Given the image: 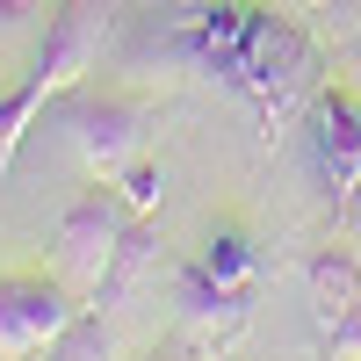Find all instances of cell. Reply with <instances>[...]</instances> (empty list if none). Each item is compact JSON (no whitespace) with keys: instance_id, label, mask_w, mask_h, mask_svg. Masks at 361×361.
<instances>
[{"instance_id":"cell-1","label":"cell","mask_w":361,"mask_h":361,"mask_svg":"<svg viewBox=\"0 0 361 361\" xmlns=\"http://www.w3.org/2000/svg\"><path fill=\"white\" fill-rule=\"evenodd\" d=\"M116 22H123V0H58V15L44 22V44H37V58H29V80L15 87V94H0V180H8L22 137L44 123V109L102 66Z\"/></svg>"},{"instance_id":"cell-2","label":"cell","mask_w":361,"mask_h":361,"mask_svg":"<svg viewBox=\"0 0 361 361\" xmlns=\"http://www.w3.org/2000/svg\"><path fill=\"white\" fill-rule=\"evenodd\" d=\"M325 51H318V37L296 15H282V8H253V29H246V109H260V137L267 145H282L289 130H304V116H311V102L325 94Z\"/></svg>"},{"instance_id":"cell-3","label":"cell","mask_w":361,"mask_h":361,"mask_svg":"<svg viewBox=\"0 0 361 361\" xmlns=\"http://www.w3.org/2000/svg\"><path fill=\"white\" fill-rule=\"evenodd\" d=\"M51 130H66L73 159L94 173V180H116V173L145 152L152 102H145V94H94V87H66V94L51 102Z\"/></svg>"},{"instance_id":"cell-4","label":"cell","mask_w":361,"mask_h":361,"mask_svg":"<svg viewBox=\"0 0 361 361\" xmlns=\"http://www.w3.org/2000/svg\"><path fill=\"white\" fill-rule=\"evenodd\" d=\"M137 224V209L116 195V180H94L66 217H58V253H51V275L80 289L87 304H94V289L109 282V267H116V246H123V231Z\"/></svg>"},{"instance_id":"cell-5","label":"cell","mask_w":361,"mask_h":361,"mask_svg":"<svg viewBox=\"0 0 361 361\" xmlns=\"http://www.w3.org/2000/svg\"><path fill=\"white\" fill-rule=\"evenodd\" d=\"M304 152H311V173L333 217H347L354 195H361V94L354 87H325L304 116Z\"/></svg>"},{"instance_id":"cell-6","label":"cell","mask_w":361,"mask_h":361,"mask_svg":"<svg viewBox=\"0 0 361 361\" xmlns=\"http://www.w3.org/2000/svg\"><path fill=\"white\" fill-rule=\"evenodd\" d=\"M80 311L87 296L58 275H0V361H37Z\"/></svg>"},{"instance_id":"cell-7","label":"cell","mask_w":361,"mask_h":361,"mask_svg":"<svg viewBox=\"0 0 361 361\" xmlns=\"http://www.w3.org/2000/svg\"><path fill=\"white\" fill-rule=\"evenodd\" d=\"M304 296H311L318 361H361V260L347 246H318L304 260Z\"/></svg>"},{"instance_id":"cell-8","label":"cell","mask_w":361,"mask_h":361,"mask_svg":"<svg viewBox=\"0 0 361 361\" xmlns=\"http://www.w3.org/2000/svg\"><path fill=\"white\" fill-rule=\"evenodd\" d=\"M246 325H253V289L209 282L195 260H180V275H173V333L180 340L195 354H209V361H224L246 340Z\"/></svg>"},{"instance_id":"cell-9","label":"cell","mask_w":361,"mask_h":361,"mask_svg":"<svg viewBox=\"0 0 361 361\" xmlns=\"http://www.w3.org/2000/svg\"><path fill=\"white\" fill-rule=\"evenodd\" d=\"M166 267V253H159V224L152 217H137L130 231H123V246H116V267H109V282L94 289V311H116L123 296H137L145 282H152Z\"/></svg>"},{"instance_id":"cell-10","label":"cell","mask_w":361,"mask_h":361,"mask_svg":"<svg viewBox=\"0 0 361 361\" xmlns=\"http://www.w3.org/2000/svg\"><path fill=\"white\" fill-rule=\"evenodd\" d=\"M188 260L202 267L209 282H231V289H253V275H260V253H253V238L238 231V224H209Z\"/></svg>"},{"instance_id":"cell-11","label":"cell","mask_w":361,"mask_h":361,"mask_svg":"<svg viewBox=\"0 0 361 361\" xmlns=\"http://www.w3.org/2000/svg\"><path fill=\"white\" fill-rule=\"evenodd\" d=\"M37 361H123V340H116V325L94 311V304H87L73 325H66V333H58Z\"/></svg>"},{"instance_id":"cell-12","label":"cell","mask_w":361,"mask_h":361,"mask_svg":"<svg viewBox=\"0 0 361 361\" xmlns=\"http://www.w3.org/2000/svg\"><path fill=\"white\" fill-rule=\"evenodd\" d=\"M116 195H123V202L137 209V217H159V195H166V166L137 152L123 173H116Z\"/></svg>"},{"instance_id":"cell-13","label":"cell","mask_w":361,"mask_h":361,"mask_svg":"<svg viewBox=\"0 0 361 361\" xmlns=\"http://www.w3.org/2000/svg\"><path fill=\"white\" fill-rule=\"evenodd\" d=\"M137 361H209V354H195V347L180 340V333H166V340H152V347H145Z\"/></svg>"},{"instance_id":"cell-14","label":"cell","mask_w":361,"mask_h":361,"mask_svg":"<svg viewBox=\"0 0 361 361\" xmlns=\"http://www.w3.org/2000/svg\"><path fill=\"white\" fill-rule=\"evenodd\" d=\"M0 8H15V0H0Z\"/></svg>"}]
</instances>
